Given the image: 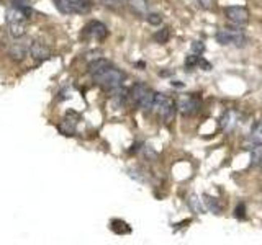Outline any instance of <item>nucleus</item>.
Returning <instances> with one entry per match:
<instances>
[{"instance_id": "nucleus-25", "label": "nucleus", "mask_w": 262, "mask_h": 245, "mask_svg": "<svg viewBox=\"0 0 262 245\" xmlns=\"http://www.w3.org/2000/svg\"><path fill=\"white\" fill-rule=\"evenodd\" d=\"M234 217L236 219H246V204L239 203L234 209Z\"/></svg>"}, {"instance_id": "nucleus-14", "label": "nucleus", "mask_w": 262, "mask_h": 245, "mask_svg": "<svg viewBox=\"0 0 262 245\" xmlns=\"http://www.w3.org/2000/svg\"><path fill=\"white\" fill-rule=\"evenodd\" d=\"M77 119L79 118H75V119H71L69 118V114L61 121V125H59V131L64 134V136H72V134L75 133V125H77Z\"/></svg>"}, {"instance_id": "nucleus-19", "label": "nucleus", "mask_w": 262, "mask_h": 245, "mask_svg": "<svg viewBox=\"0 0 262 245\" xmlns=\"http://www.w3.org/2000/svg\"><path fill=\"white\" fill-rule=\"evenodd\" d=\"M234 126H236V113L233 111L225 113V116L221 118V128L225 131H231Z\"/></svg>"}, {"instance_id": "nucleus-26", "label": "nucleus", "mask_w": 262, "mask_h": 245, "mask_svg": "<svg viewBox=\"0 0 262 245\" xmlns=\"http://www.w3.org/2000/svg\"><path fill=\"white\" fill-rule=\"evenodd\" d=\"M192 51H194L195 54H202L203 51H205V44L202 41H194L192 43Z\"/></svg>"}, {"instance_id": "nucleus-11", "label": "nucleus", "mask_w": 262, "mask_h": 245, "mask_svg": "<svg viewBox=\"0 0 262 245\" xmlns=\"http://www.w3.org/2000/svg\"><path fill=\"white\" fill-rule=\"evenodd\" d=\"M9 35L14 38V40H20L27 33V22H10L7 23Z\"/></svg>"}, {"instance_id": "nucleus-13", "label": "nucleus", "mask_w": 262, "mask_h": 245, "mask_svg": "<svg viewBox=\"0 0 262 245\" xmlns=\"http://www.w3.org/2000/svg\"><path fill=\"white\" fill-rule=\"evenodd\" d=\"M187 204H189V208L195 212V214H205V212H207L205 203H203L197 195H190L189 199H187Z\"/></svg>"}, {"instance_id": "nucleus-10", "label": "nucleus", "mask_w": 262, "mask_h": 245, "mask_svg": "<svg viewBox=\"0 0 262 245\" xmlns=\"http://www.w3.org/2000/svg\"><path fill=\"white\" fill-rule=\"evenodd\" d=\"M31 44V43H30ZM30 44H23L20 41L14 43L10 46V51L9 54L14 61H23L25 57H27V54H30Z\"/></svg>"}, {"instance_id": "nucleus-18", "label": "nucleus", "mask_w": 262, "mask_h": 245, "mask_svg": "<svg viewBox=\"0 0 262 245\" xmlns=\"http://www.w3.org/2000/svg\"><path fill=\"white\" fill-rule=\"evenodd\" d=\"M128 4L131 5V9L136 12L139 15H144L148 14V0H126Z\"/></svg>"}, {"instance_id": "nucleus-22", "label": "nucleus", "mask_w": 262, "mask_h": 245, "mask_svg": "<svg viewBox=\"0 0 262 245\" xmlns=\"http://www.w3.org/2000/svg\"><path fill=\"white\" fill-rule=\"evenodd\" d=\"M251 141L252 143H262V121H257L251 131Z\"/></svg>"}, {"instance_id": "nucleus-20", "label": "nucleus", "mask_w": 262, "mask_h": 245, "mask_svg": "<svg viewBox=\"0 0 262 245\" xmlns=\"http://www.w3.org/2000/svg\"><path fill=\"white\" fill-rule=\"evenodd\" d=\"M152 38H154V41L159 43V44H165L169 40H170V28H162L156 31L154 35H152Z\"/></svg>"}, {"instance_id": "nucleus-3", "label": "nucleus", "mask_w": 262, "mask_h": 245, "mask_svg": "<svg viewBox=\"0 0 262 245\" xmlns=\"http://www.w3.org/2000/svg\"><path fill=\"white\" fill-rule=\"evenodd\" d=\"M54 7L62 15H85L92 10L89 0H53Z\"/></svg>"}, {"instance_id": "nucleus-2", "label": "nucleus", "mask_w": 262, "mask_h": 245, "mask_svg": "<svg viewBox=\"0 0 262 245\" xmlns=\"http://www.w3.org/2000/svg\"><path fill=\"white\" fill-rule=\"evenodd\" d=\"M130 96L143 111H151V109L154 108L156 92L152 88H149L146 83H141V82L135 83V85L131 87Z\"/></svg>"}, {"instance_id": "nucleus-1", "label": "nucleus", "mask_w": 262, "mask_h": 245, "mask_svg": "<svg viewBox=\"0 0 262 245\" xmlns=\"http://www.w3.org/2000/svg\"><path fill=\"white\" fill-rule=\"evenodd\" d=\"M92 79L97 85L104 87L105 90H113V88L121 87V83H123L126 79V74L123 72V70L113 67L110 64V66L105 67L104 70H100L99 74L92 75Z\"/></svg>"}, {"instance_id": "nucleus-8", "label": "nucleus", "mask_w": 262, "mask_h": 245, "mask_svg": "<svg viewBox=\"0 0 262 245\" xmlns=\"http://www.w3.org/2000/svg\"><path fill=\"white\" fill-rule=\"evenodd\" d=\"M30 56L33 57L35 61H48L51 57V49L48 44H44L43 41H33L30 44Z\"/></svg>"}, {"instance_id": "nucleus-12", "label": "nucleus", "mask_w": 262, "mask_h": 245, "mask_svg": "<svg viewBox=\"0 0 262 245\" xmlns=\"http://www.w3.org/2000/svg\"><path fill=\"white\" fill-rule=\"evenodd\" d=\"M249 156H251V165L257 167L262 164V143H252L249 146Z\"/></svg>"}, {"instance_id": "nucleus-29", "label": "nucleus", "mask_w": 262, "mask_h": 245, "mask_svg": "<svg viewBox=\"0 0 262 245\" xmlns=\"http://www.w3.org/2000/svg\"><path fill=\"white\" fill-rule=\"evenodd\" d=\"M197 2H199L203 9H210V5H212L213 0H197Z\"/></svg>"}, {"instance_id": "nucleus-28", "label": "nucleus", "mask_w": 262, "mask_h": 245, "mask_svg": "<svg viewBox=\"0 0 262 245\" xmlns=\"http://www.w3.org/2000/svg\"><path fill=\"white\" fill-rule=\"evenodd\" d=\"M199 67H202L203 70H210V69H212V64H210L208 61H205V59H203V57H200Z\"/></svg>"}, {"instance_id": "nucleus-4", "label": "nucleus", "mask_w": 262, "mask_h": 245, "mask_svg": "<svg viewBox=\"0 0 262 245\" xmlns=\"http://www.w3.org/2000/svg\"><path fill=\"white\" fill-rule=\"evenodd\" d=\"M157 114L161 116V118L165 121V122H170L174 119L176 116V111H177V105L176 101L170 98V96L164 95V93H156V98H154V108Z\"/></svg>"}, {"instance_id": "nucleus-9", "label": "nucleus", "mask_w": 262, "mask_h": 245, "mask_svg": "<svg viewBox=\"0 0 262 245\" xmlns=\"http://www.w3.org/2000/svg\"><path fill=\"white\" fill-rule=\"evenodd\" d=\"M200 106H202V103L200 100L197 98V96H187V98H184L181 101V105H179V109H181V113L184 116H194L200 111Z\"/></svg>"}, {"instance_id": "nucleus-15", "label": "nucleus", "mask_w": 262, "mask_h": 245, "mask_svg": "<svg viewBox=\"0 0 262 245\" xmlns=\"http://www.w3.org/2000/svg\"><path fill=\"white\" fill-rule=\"evenodd\" d=\"M110 227L112 230L115 232V234H118V235H126V234H131V225L125 222V221H121V219H113L112 224H110Z\"/></svg>"}, {"instance_id": "nucleus-27", "label": "nucleus", "mask_w": 262, "mask_h": 245, "mask_svg": "<svg viewBox=\"0 0 262 245\" xmlns=\"http://www.w3.org/2000/svg\"><path fill=\"white\" fill-rule=\"evenodd\" d=\"M107 7H120V5H123L126 0H102Z\"/></svg>"}, {"instance_id": "nucleus-16", "label": "nucleus", "mask_w": 262, "mask_h": 245, "mask_svg": "<svg viewBox=\"0 0 262 245\" xmlns=\"http://www.w3.org/2000/svg\"><path fill=\"white\" fill-rule=\"evenodd\" d=\"M203 203H205L207 209L210 212H213V214H221L223 208H221V204L218 203V199L216 198H212L210 195H203Z\"/></svg>"}, {"instance_id": "nucleus-30", "label": "nucleus", "mask_w": 262, "mask_h": 245, "mask_svg": "<svg viewBox=\"0 0 262 245\" xmlns=\"http://www.w3.org/2000/svg\"><path fill=\"white\" fill-rule=\"evenodd\" d=\"M172 83V87H179V88H182L184 87V83H181L179 80H176V82H170Z\"/></svg>"}, {"instance_id": "nucleus-5", "label": "nucleus", "mask_w": 262, "mask_h": 245, "mask_svg": "<svg viewBox=\"0 0 262 245\" xmlns=\"http://www.w3.org/2000/svg\"><path fill=\"white\" fill-rule=\"evenodd\" d=\"M216 41H218L221 46H236V48H242L247 43V38L241 33V31H234V30H220L216 33Z\"/></svg>"}, {"instance_id": "nucleus-23", "label": "nucleus", "mask_w": 262, "mask_h": 245, "mask_svg": "<svg viewBox=\"0 0 262 245\" xmlns=\"http://www.w3.org/2000/svg\"><path fill=\"white\" fill-rule=\"evenodd\" d=\"M200 54H190L185 57V67L192 69V67H199V62H200Z\"/></svg>"}, {"instance_id": "nucleus-21", "label": "nucleus", "mask_w": 262, "mask_h": 245, "mask_svg": "<svg viewBox=\"0 0 262 245\" xmlns=\"http://www.w3.org/2000/svg\"><path fill=\"white\" fill-rule=\"evenodd\" d=\"M12 7H17L23 10L25 14L31 15V2L30 0H12Z\"/></svg>"}, {"instance_id": "nucleus-7", "label": "nucleus", "mask_w": 262, "mask_h": 245, "mask_svg": "<svg viewBox=\"0 0 262 245\" xmlns=\"http://www.w3.org/2000/svg\"><path fill=\"white\" fill-rule=\"evenodd\" d=\"M225 15L229 22L234 25H246L249 22V12L246 7H239V5H231V7L225 9Z\"/></svg>"}, {"instance_id": "nucleus-6", "label": "nucleus", "mask_w": 262, "mask_h": 245, "mask_svg": "<svg viewBox=\"0 0 262 245\" xmlns=\"http://www.w3.org/2000/svg\"><path fill=\"white\" fill-rule=\"evenodd\" d=\"M82 35H84L85 38H89V40L102 41V40H105V38H107L108 28L102 22L92 20V22H89L84 27V30H82Z\"/></svg>"}, {"instance_id": "nucleus-24", "label": "nucleus", "mask_w": 262, "mask_h": 245, "mask_svg": "<svg viewBox=\"0 0 262 245\" xmlns=\"http://www.w3.org/2000/svg\"><path fill=\"white\" fill-rule=\"evenodd\" d=\"M146 20H148V23L152 25V27H157V25L162 23V15H159V14H146Z\"/></svg>"}, {"instance_id": "nucleus-17", "label": "nucleus", "mask_w": 262, "mask_h": 245, "mask_svg": "<svg viewBox=\"0 0 262 245\" xmlns=\"http://www.w3.org/2000/svg\"><path fill=\"white\" fill-rule=\"evenodd\" d=\"M108 66H110V62H108L107 59H95V61H92L91 64H89V74L95 75V74H99L100 70H104Z\"/></svg>"}]
</instances>
